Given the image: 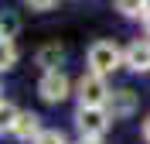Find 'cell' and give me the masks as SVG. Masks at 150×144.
<instances>
[{
    "label": "cell",
    "instance_id": "5bb4252c",
    "mask_svg": "<svg viewBox=\"0 0 150 144\" xmlns=\"http://www.w3.org/2000/svg\"><path fill=\"white\" fill-rule=\"evenodd\" d=\"M55 4H58V0H28V7H31V10H51Z\"/></svg>",
    "mask_w": 150,
    "mask_h": 144
},
{
    "label": "cell",
    "instance_id": "7a4b0ae2",
    "mask_svg": "<svg viewBox=\"0 0 150 144\" xmlns=\"http://www.w3.org/2000/svg\"><path fill=\"white\" fill-rule=\"evenodd\" d=\"M75 127H79L82 141H103V134L109 130L106 106H79L75 110Z\"/></svg>",
    "mask_w": 150,
    "mask_h": 144
},
{
    "label": "cell",
    "instance_id": "2e32d148",
    "mask_svg": "<svg viewBox=\"0 0 150 144\" xmlns=\"http://www.w3.org/2000/svg\"><path fill=\"white\" fill-rule=\"evenodd\" d=\"M143 24H147V31H150V10H147V17H143Z\"/></svg>",
    "mask_w": 150,
    "mask_h": 144
},
{
    "label": "cell",
    "instance_id": "e0dca14e",
    "mask_svg": "<svg viewBox=\"0 0 150 144\" xmlns=\"http://www.w3.org/2000/svg\"><path fill=\"white\" fill-rule=\"evenodd\" d=\"M82 144H103V141H82Z\"/></svg>",
    "mask_w": 150,
    "mask_h": 144
},
{
    "label": "cell",
    "instance_id": "8992f818",
    "mask_svg": "<svg viewBox=\"0 0 150 144\" xmlns=\"http://www.w3.org/2000/svg\"><path fill=\"white\" fill-rule=\"evenodd\" d=\"M123 65H130L133 72H147L150 69V41H130L123 52Z\"/></svg>",
    "mask_w": 150,
    "mask_h": 144
},
{
    "label": "cell",
    "instance_id": "30bf717a",
    "mask_svg": "<svg viewBox=\"0 0 150 144\" xmlns=\"http://www.w3.org/2000/svg\"><path fill=\"white\" fill-rule=\"evenodd\" d=\"M116 10L123 17H147L150 0H116Z\"/></svg>",
    "mask_w": 150,
    "mask_h": 144
},
{
    "label": "cell",
    "instance_id": "9a60e30c",
    "mask_svg": "<svg viewBox=\"0 0 150 144\" xmlns=\"http://www.w3.org/2000/svg\"><path fill=\"white\" fill-rule=\"evenodd\" d=\"M143 141L150 144V117H147V120H143Z\"/></svg>",
    "mask_w": 150,
    "mask_h": 144
},
{
    "label": "cell",
    "instance_id": "5b68a950",
    "mask_svg": "<svg viewBox=\"0 0 150 144\" xmlns=\"http://www.w3.org/2000/svg\"><path fill=\"white\" fill-rule=\"evenodd\" d=\"M137 106H140V100H137L133 89H116V93H109L106 113H109V120H123V117H133V113H137Z\"/></svg>",
    "mask_w": 150,
    "mask_h": 144
},
{
    "label": "cell",
    "instance_id": "ac0fdd59",
    "mask_svg": "<svg viewBox=\"0 0 150 144\" xmlns=\"http://www.w3.org/2000/svg\"><path fill=\"white\" fill-rule=\"evenodd\" d=\"M0 103H4V96H0Z\"/></svg>",
    "mask_w": 150,
    "mask_h": 144
},
{
    "label": "cell",
    "instance_id": "ba28073f",
    "mask_svg": "<svg viewBox=\"0 0 150 144\" xmlns=\"http://www.w3.org/2000/svg\"><path fill=\"white\" fill-rule=\"evenodd\" d=\"M34 62L45 69V72H55V69H62V62H65V48L62 45H45V48H38Z\"/></svg>",
    "mask_w": 150,
    "mask_h": 144
},
{
    "label": "cell",
    "instance_id": "7c38bea8",
    "mask_svg": "<svg viewBox=\"0 0 150 144\" xmlns=\"http://www.w3.org/2000/svg\"><path fill=\"white\" fill-rule=\"evenodd\" d=\"M14 62H17V45L14 41H0V72L14 69Z\"/></svg>",
    "mask_w": 150,
    "mask_h": 144
},
{
    "label": "cell",
    "instance_id": "8fae6325",
    "mask_svg": "<svg viewBox=\"0 0 150 144\" xmlns=\"http://www.w3.org/2000/svg\"><path fill=\"white\" fill-rule=\"evenodd\" d=\"M17 106L14 103H7V100H4V103H0V134H7V130H14V124H17Z\"/></svg>",
    "mask_w": 150,
    "mask_h": 144
},
{
    "label": "cell",
    "instance_id": "52a82bcc",
    "mask_svg": "<svg viewBox=\"0 0 150 144\" xmlns=\"http://www.w3.org/2000/svg\"><path fill=\"white\" fill-rule=\"evenodd\" d=\"M10 134L21 137V141H38V134H41V117L31 113V110L17 113V124H14V130H10Z\"/></svg>",
    "mask_w": 150,
    "mask_h": 144
},
{
    "label": "cell",
    "instance_id": "3957f363",
    "mask_svg": "<svg viewBox=\"0 0 150 144\" xmlns=\"http://www.w3.org/2000/svg\"><path fill=\"white\" fill-rule=\"evenodd\" d=\"M75 89H79V106H106L109 103V86L96 72H85Z\"/></svg>",
    "mask_w": 150,
    "mask_h": 144
},
{
    "label": "cell",
    "instance_id": "9c48e42d",
    "mask_svg": "<svg viewBox=\"0 0 150 144\" xmlns=\"http://www.w3.org/2000/svg\"><path fill=\"white\" fill-rule=\"evenodd\" d=\"M17 31H21V17L14 10H4V14H0V41H14Z\"/></svg>",
    "mask_w": 150,
    "mask_h": 144
},
{
    "label": "cell",
    "instance_id": "4fadbf2b",
    "mask_svg": "<svg viewBox=\"0 0 150 144\" xmlns=\"http://www.w3.org/2000/svg\"><path fill=\"white\" fill-rule=\"evenodd\" d=\"M34 144H68V137L62 134V130H41Z\"/></svg>",
    "mask_w": 150,
    "mask_h": 144
},
{
    "label": "cell",
    "instance_id": "277c9868",
    "mask_svg": "<svg viewBox=\"0 0 150 144\" xmlns=\"http://www.w3.org/2000/svg\"><path fill=\"white\" fill-rule=\"evenodd\" d=\"M68 93H72V82H68V76L62 69L45 72L41 82H38V96H41L45 103H62V100H68Z\"/></svg>",
    "mask_w": 150,
    "mask_h": 144
},
{
    "label": "cell",
    "instance_id": "6da1fadb",
    "mask_svg": "<svg viewBox=\"0 0 150 144\" xmlns=\"http://www.w3.org/2000/svg\"><path fill=\"white\" fill-rule=\"evenodd\" d=\"M123 65V48L116 45V41H92L89 45V72H96V76H109V72H116V69Z\"/></svg>",
    "mask_w": 150,
    "mask_h": 144
}]
</instances>
